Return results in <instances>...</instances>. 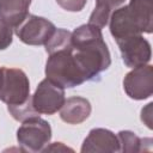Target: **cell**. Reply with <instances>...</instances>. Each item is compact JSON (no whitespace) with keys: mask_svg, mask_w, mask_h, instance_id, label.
Here are the masks:
<instances>
[{"mask_svg":"<svg viewBox=\"0 0 153 153\" xmlns=\"http://www.w3.org/2000/svg\"><path fill=\"white\" fill-rule=\"evenodd\" d=\"M72 54L86 81L98 80L100 73L111 65V56L103 39L102 29L82 24L72 32Z\"/></svg>","mask_w":153,"mask_h":153,"instance_id":"6da1fadb","label":"cell"},{"mask_svg":"<svg viewBox=\"0 0 153 153\" xmlns=\"http://www.w3.org/2000/svg\"><path fill=\"white\" fill-rule=\"evenodd\" d=\"M109 29L116 41L143 32L151 33L153 30L152 0H130L128 5L117 7L109 18Z\"/></svg>","mask_w":153,"mask_h":153,"instance_id":"7a4b0ae2","label":"cell"},{"mask_svg":"<svg viewBox=\"0 0 153 153\" xmlns=\"http://www.w3.org/2000/svg\"><path fill=\"white\" fill-rule=\"evenodd\" d=\"M48 55L45 62L47 79L63 88H72L86 81L84 73L72 54V42L48 53Z\"/></svg>","mask_w":153,"mask_h":153,"instance_id":"3957f363","label":"cell"},{"mask_svg":"<svg viewBox=\"0 0 153 153\" xmlns=\"http://www.w3.org/2000/svg\"><path fill=\"white\" fill-rule=\"evenodd\" d=\"M31 99L30 81L19 68H0V100L7 106H16Z\"/></svg>","mask_w":153,"mask_h":153,"instance_id":"277c9868","label":"cell"},{"mask_svg":"<svg viewBox=\"0 0 153 153\" xmlns=\"http://www.w3.org/2000/svg\"><path fill=\"white\" fill-rule=\"evenodd\" d=\"M17 130V140L23 152H42L51 139V127L39 116L29 118Z\"/></svg>","mask_w":153,"mask_h":153,"instance_id":"5b68a950","label":"cell"},{"mask_svg":"<svg viewBox=\"0 0 153 153\" xmlns=\"http://www.w3.org/2000/svg\"><path fill=\"white\" fill-rule=\"evenodd\" d=\"M55 30L56 27L50 20L35 14H27V17L14 27V32L19 39L29 45H44Z\"/></svg>","mask_w":153,"mask_h":153,"instance_id":"8992f818","label":"cell"},{"mask_svg":"<svg viewBox=\"0 0 153 153\" xmlns=\"http://www.w3.org/2000/svg\"><path fill=\"white\" fill-rule=\"evenodd\" d=\"M65 100V88L47 78L38 84L33 96L31 97L32 106L39 115H53L57 112Z\"/></svg>","mask_w":153,"mask_h":153,"instance_id":"52a82bcc","label":"cell"},{"mask_svg":"<svg viewBox=\"0 0 153 153\" xmlns=\"http://www.w3.org/2000/svg\"><path fill=\"white\" fill-rule=\"evenodd\" d=\"M127 96L135 100L147 99L153 93V67L143 65L133 68L123 79Z\"/></svg>","mask_w":153,"mask_h":153,"instance_id":"ba28073f","label":"cell"},{"mask_svg":"<svg viewBox=\"0 0 153 153\" xmlns=\"http://www.w3.org/2000/svg\"><path fill=\"white\" fill-rule=\"evenodd\" d=\"M122 60L127 67L135 68L139 66L147 65L152 57L151 43L142 36L135 35L123 39L116 41Z\"/></svg>","mask_w":153,"mask_h":153,"instance_id":"9c48e42d","label":"cell"},{"mask_svg":"<svg viewBox=\"0 0 153 153\" xmlns=\"http://www.w3.org/2000/svg\"><path fill=\"white\" fill-rule=\"evenodd\" d=\"M82 153L88 152H120V142L117 135L104 128H94L82 142Z\"/></svg>","mask_w":153,"mask_h":153,"instance_id":"30bf717a","label":"cell"},{"mask_svg":"<svg viewBox=\"0 0 153 153\" xmlns=\"http://www.w3.org/2000/svg\"><path fill=\"white\" fill-rule=\"evenodd\" d=\"M91 110V104L86 98L75 96L66 99L59 111L63 122L68 124H80L88 118Z\"/></svg>","mask_w":153,"mask_h":153,"instance_id":"8fae6325","label":"cell"},{"mask_svg":"<svg viewBox=\"0 0 153 153\" xmlns=\"http://www.w3.org/2000/svg\"><path fill=\"white\" fill-rule=\"evenodd\" d=\"M30 5L31 0H0V19L14 29L27 17Z\"/></svg>","mask_w":153,"mask_h":153,"instance_id":"7c38bea8","label":"cell"},{"mask_svg":"<svg viewBox=\"0 0 153 153\" xmlns=\"http://www.w3.org/2000/svg\"><path fill=\"white\" fill-rule=\"evenodd\" d=\"M123 2L124 0H96V6L90 16L88 23L100 29L104 27L109 23V18L111 13Z\"/></svg>","mask_w":153,"mask_h":153,"instance_id":"4fadbf2b","label":"cell"},{"mask_svg":"<svg viewBox=\"0 0 153 153\" xmlns=\"http://www.w3.org/2000/svg\"><path fill=\"white\" fill-rule=\"evenodd\" d=\"M120 142V152H141L146 139H140L130 130H121L117 135Z\"/></svg>","mask_w":153,"mask_h":153,"instance_id":"5bb4252c","label":"cell"},{"mask_svg":"<svg viewBox=\"0 0 153 153\" xmlns=\"http://www.w3.org/2000/svg\"><path fill=\"white\" fill-rule=\"evenodd\" d=\"M8 112L11 114V116L19 122H24L29 118L32 117H37L39 116V114L33 109L32 106V102L31 99H29L26 103L20 104V105H16V106H7Z\"/></svg>","mask_w":153,"mask_h":153,"instance_id":"9a60e30c","label":"cell"},{"mask_svg":"<svg viewBox=\"0 0 153 153\" xmlns=\"http://www.w3.org/2000/svg\"><path fill=\"white\" fill-rule=\"evenodd\" d=\"M13 31L10 25L0 19V50H5L12 43Z\"/></svg>","mask_w":153,"mask_h":153,"instance_id":"2e32d148","label":"cell"},{"mask_svg":"<svg viewBox=\"0 0 153 153\" xmlns=\"http://www.w3.org/2000/svg\"><path fill=\"white\" fill-rule=\"evenodd\" d=\"M56 2L68 12H80L87 0H56Z\"/></svg>","mask_w":153,"mask_h":153,"instance_id":"e0dca14e","label":"cell"},{"mask_svg":"<svg viewBox=\"0 0 153 153\" xmlns=\"http://www.w3.org/2000/svg\"><path fill=\"white\" fill-rule=\"evenodd\" d=\"M152 103H148L142 110H141V121L152 129Z\"/></svg>","mask_w":153,"mask_h":153,"instance_id":"ac0fdd59","label":"cell"},{"mask_svg":"<svg viewBox=\"0 0 153 153\" xmlns=\"http://www.w3.org/2000/svg\"><path fill=\"white\" fill-rule=\"evenodd\" d=\"M43 151L44 152H48V151H72V148L66 147L62 142H54V143H51V146H47Z\"/></svg>","mask_w":153,"mask_h":153,"instance_id":"d6986e66","label":"cell"}]
</instances>
